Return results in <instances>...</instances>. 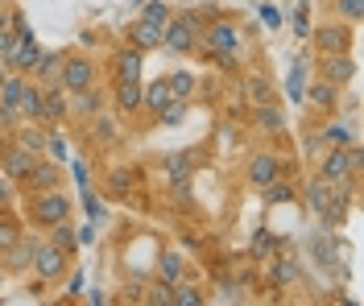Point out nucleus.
Wrapping results in <instances>:
<instances>
[{
    "label": "nucleus",
    "instance_id": "nucleus-49",
    "mask_svg": "<svg viewBox=\"0 0 364 306\" xmlns=\"http://www.w3.org/2000/svg\"><path fill=\"white\" fill-rule=\"evenodd\" d=\"M46 285H50V282H46V278H38V273H33V278H29V294H33V298H42V294H46Z\"/></svg>",
    "mask_w": 364,
    "mask_h": 306
},
{
    "label": "nucleus",
    "instance_id": "nucleus-39",
    "mask_svg": "<svg viewBox=\"0 0 364 306\" xmlns=\"http://www.w3.org/2000/svg\"><path fill=\"white\" fill-rule=\"evenodd\" d=\"M265 199H269V203H294V187L282 182V178H273L269 187H265Z\"/></svg>",
    "mask_w": 364,
    "mask_h": 306
},
{
    "label": "nucleus",
    "instance_id": "nucleus-44",
    "mask_svg": "<svg viewBox=\"0 0 364 306\" xmlns=\"http://www.w3.org/2000/svg\"><path fill=\"white\" fill-rule=\"evenodd\" d=\"M294 33H298V38H306V33H311V9H306V0L294 9Z\"/></svg>",
    "mask_w": 364,
    "mask_h": 306
},
{
    "label": "nucleus",
    "instance_id": "nucleus-4",
    "mask_svg": "<svg viewBox=\"0 0 364 306\" xmlns=\"http://www.w3.org/2000/svg\"><path fill=\"white\" fill-rule=\"evenodd\" d=\"M38 236H29V232H21L13 244H4L0 248V273L4 278H25L29 269H33V253H38Z\"/></svg>",
    "mask_w": 364,
    "mask_h": 306
},
{
    "label": "nucleus",
    "instance_id": "nucleus-6",
    "mask_svg": "<svg viewBox=\"0 0 364 306\" xmlns=\"http://www.w3.org/2000/svg\"><path fill=\"white\" fill-rule=\"evenodd\" d=\"M63 92H83L95 83V62H91L87 54H63V62H58V79H54Z\"/></svg>",
    "mask_w": 364,
    "mask_h": 306
},
{
    "label": "nucleus",
    "instance_id": "nucleus-9",
    "mask_svg": "<svg viewBox=\"0 0 364 306\" xmlns=\"http://www.w3.org/2000/svg\"><path fill=\"white\" fill-rule=\"evenodd\" d=\"M356 174V165H352V153H348V145H327V153L318 158V178L323 182H348Z\"/></svg>",
    "mask_w": 364,
    "mask_h": 306
},
{
    "label": "nucleus",
    "instance_id": "nucleus-8",
    "mask_svg": "<svg viewBox=\"0 0 364 306\" xmlns=\"http://www.w3.org/2000/svg\"><path fill=\"white\" fill-rule=\"evenodd\" d=\"M67 269H70V253H63L58 244L42 240L38 253H33V269H29V273H38V278H46V282H63Z\"/></svg>",
    "mask_w": 364,
    "mask_h": 306
},
{
    "label": "nucleus",
    "instance_id": "nucleus-33",
    "mask_svg": "<svg viewBox=\"0 0 364 306\" xmlns=\"http://www.w3.org/2000/svg\"><path fill=\"white\" fill-rule=\"evenodd\" d=\"M141 21L166 25L170 21V0H145V4H141Z\"/></svg>",
    "mask_w": 364,
    "mask_h": 306
},
{
    "label": "nucleus",
    "instance_id": "nucleus-51",
    "mask_svg": "<svg viewBox=\"0 0 364 306\" xmlns=\"http://www.w3.org/2000/svg\"><path fill=\"white\" fill-rule=\"evenodd\" d=\"M0 25H9V9L4 4H0Z\"/></svg>",
    "mask_w": 364,
    "mask_h": 306
},
{
    "label": "nucleus",
    "instance_id": "nucleus-42",
    "mask_svg": "<svg viewBox=\"0 0 364 306\" xmlns=\"http://www.w3.org/2000/svg\"><path fill=\"white\" fill-rule=\"evenodd\" d=\"M336 17L348 25H356L360 21V0H336Z\"/></svg>",
    "mask_w": 364,
    "mask_h": 306
},
{
    "label": "nucleus",
    "instance_id": "nucleus-50",
    "mask_svg": "<svg viewBox=\"0 0 364 306\" xmlns=\"http://www.w3.org/2000/svg\"><path fill=\"white\" fill-rule=\"evenodd\" d=\"M252 248H257V253H265V248H273V236H265V232H261V236H257V244H252Z\"/></svg>",
    "mask_w": 364,
    "mask_h": 306
},
{
    "label": "nucleus",
    "instance_id": "nucleus-21",
    "mask_svg": "<svg viewBox=\"0 0 364 306\" xmlns=\"http://www.w3.org/2000/svg\"><path fill=\"white\" fill-rule=\"evenodd\" d=\"M129 46H136V50H161V25H149V21H141L136 17V25L129 29Z\"/></svg>",
    "mask_w": 364,
    "mask_h": 306
},
{
    "label": "nucleus",
    "instance_id": "nucleus-32",
    "mask_svg": "<svg viewBox=\"0 0 364 306\" xmlns=\"http://www.w3.org/2000/svg\"><path fill=\"white\" fill-rule=\"evenodd\" d=\"M91 137H95L100 145H112L116 137H120V129H116L112 116H91Z\"/></svg>",
    "mask_w": 364,
    "mask_h": 306
},
{
    "label": "nucleus",
    "instance_id": "nucleus-10",
    "mask_svg": "<svg viewBox=\"0 0 364 306\" xmlns=\"http://www.w3.org/2000/svg\"><path fill=\"white\" fill-rule=\"evenodd\" d=\"M33 162H38V153H29V149H21V145H13V141L0 145V174H4V178L21 182L25 174L33 170Z\"/></svg>",
    "mask_w": 364,
    "mask_h": 306
},
{
    "label": "nucleus",
    "instance_id": "nucleus-43",
    "mask_svg": "<svg viewBox=\"0 0 364 306\" xmlns=\"http://www.w3.org/2000/svg\"><path fill=\"white\" fill-rule=\"evenodd\" d=\"M17 42H21L17 29H13V25H0V58H9V54L17 50Z\"/></svg>",
    "mask_w": 364,
    "mask_h": 306
},
{
    "label": "nucleus",
    "instance_id": "nucleus-35",
    "mask_svg": "<svg viewBox=\"0 0 364 306\" xmlns=\"http://www.w3.org/2000/svg\"><path fill=\"white\" fill-rule=\"evenodd\" d=\"M17 236H21V219L9 212V207H0V248H4V244H13Z\"/></svg>",
    "mask_w": 364,
    "mask_h": 306
},
{
    "label": "nucleus",
    "instance_id": "nucleus-46",
    "mask_svg": "<svg viewBox=\"0 0 364 306\" xmlns=\"http://www.w3.org/2000/svg\"><path fill=\"white\" fill-rule=\"evenodd\" d=\"M46 158L67 162V141H63V137H50V141H46Z\"/></svg>",
    "mask_w": 364,
    "mask_h": 306
},
{
    "label": "nucleus",
    "instance_id": "nucleus-40",
    "mask_svg": "<svg viewBox=\"0 0 364 306\" xmlns=\"http://www.w3.org/2000/svg\"><path fill=\"white\" fill-rule=\"evenodd\" d=\"M58 62H63V54H42L38 67H33V75H38V79H58Z\"/></svg>",
    "mask_w": 364,
    "mask_h": 306
},
{
    "label": "nucleus",
    "instance_id": "nucleus-15",
    "mask_svg": "<svg viewBox=\"0 0 364 306\" xmlns=\"http://www.w3.org/2000/svg\"><path fill=\"white\" fill-rule=\"evenodd\" d=\"M302 282V265H298V257H290V253H282V257H273L269 265V285L273 290H290V285Z\"/></svg>",
    "mask_w": 364,
    "mask_h": 306
},
{
    "label": "nucleus",
    "instance_id": "nucleus-20",
    "mask_svg": "<svg viewBox=\"0 0 364 306\" xmlns=\"http://www.w3.org/2000/svg\"><path fill=\"white\" fill-rule=\"evenodd\" d=\"M306 104L318 108V112H336V108H340V87H336V83H327V79H318V83L306 87Z\"/></svg>",
    "mask_w": 364,
    "mask_h": 306
},
{
    "label": "nucleus",
    "instance_id": "nucleus-30",
    "mask_svg": "<svg viewBox=\"0 0 364 306\" xmlns=\"http://www.w3.org/2000/svg\"><path fill=\"white\" fill-rule=\"evenodd\" d=\"M186 112H191V99H170L161 112H154V120H158L161 129H170V124H182V120H186Z\"/></svg>",
    "mask_w": 364,
    "mask_h": 306
},
{
    "label": "nucleus",
    "instance_id": "nucleus-37",
    "mask_svg": "<svg viewBox=\"0 0 364 306\" xmlns=\"http://www.w3.org/2000/svg\"><path fill=\"white\" fill-rule=\"evenodd\" d=\"M323 141L327 145H352L356 141V137H352V129H348V124H340V120H331V124H323Z\"/></svg>",
    "mask_w": 364,
    "mask_h": 306
},
{
    "label": "nucleus",
    "instance_id": "nucleus-29",
    "mask_svg": "<svg viewBox=\"0 0 364 306\" xmlns=\"http://www.w3.org/2000/svg\"><path fill=\"white\" fill-rule=\"evenodd\" d=\"M170 92H174V99H191V95L199 92V79H195V71H174L170 79Z\"/></svg>",
    "mask_w": 364,
    "mask_h": 306
},
{
    "label": "nucleus",
    "instance_id": "nucleus-48",
    "mask_svg": "<svg viewBox=\"0 0 364 306\" xmlns=\"http://www.w3.org/2000/svg\"><path fill=\"white\" fill-rule=\"evenodd\" d=\"M257 13H261V21L269 25V29H277V25H282V13H277V9H273V4H261V9H257Z\"/></svg>",
    "mask_w": 364,
    "mask_h": 306
},
{
    "label": "nucleus",
    "instance_id": "nucleus-34",
    "mask_svg": "<svg viewBox=\"0 0 364 306\" xmlns=\"http://www.w3.org/2000/svg\"><path fill=\"white\" fill-rule=\"evenodd\" d=\"M286 95H290L294 104H302V99H306V71H302V62H294V67H290V79H286Z\"/></svg>",
    "mask_w": 364,
    "mask_h": 306
},
{
    "label": "nucleus",
    "instance_id": "nucleus-27",
    "mask_svg": "<svg viewBox=\"0 0 364 306\" xmlns=\"http://www.w3.org/2000/svg\"><path fill=\"white\" fill-rule=\"evenodd\" d=\"M170 302H174V306H203V290L178 278V282L170 285Z\"/></svg>",
    "mask_w": 364,
    "mask_h": 306
},
{
    "label": "nucleus",
    "instance_id": "nucleus-19",
    "mask_svg": "<svg viewBox=\"0 0 364 306\" xmlns=\"http://www.w3.org/2000/svg\"><path fill=\"white\" fill-rule=\"evenodd\" d=\"M13 145H21V149H29V153H38L42 158L46 153V141H50V133H46L42 124H33V120H21L17 129H13V137H9Z\"/></svg>",
    "mask_w": 364,
    "mask_h": 306
},
{
    "label": "nucleus",
    "instance_id": "nucleus-47",
    "mask_svg": "<svg viewBox=\"0 0 364 306\" xmlns=\"http://www.w3.org/2000/svg\"><path fill=\"white\" fill-rule=\"evenodd\" d=\"M186 170H191V162H186V153H178V158H174V162H166V174H174V178H186Z\"/></svg>",
    "mask_w": 364,
    "mask_h": 306
},
{
    "label": "nucleus",
    "instance_id": "nucleus-17",
    "mask_svg": "<svg viewBox=\"0 0 364 306\" xmlns=\"http://www.w3.org/2000/svg\"><path fill=\"white\" fill-rule=\"evenodd\" d=\"M38 58H42V46H38L33 38H21V42H17V50L4 58V67H9V71H17V75H33Z\"/></svg>",
    "mask_w": 364,
    "mask_h": 306
},
{
    "label": "nucleus",
    "instance_id": "nucleus-24",
    "mask_svg": "<svg viewBox=\"0 0 364 306\" xmlns=\"http://www.w3.org/2000/svg\"><path fill=\"white\" fill-rule=\"evenodd\" d=\"M252 124H257L261 133H273V137H277V133L286 129V116H282V108H277V104H261V108L252 112Z\"/></svg>",
    "mask_w": 364,
    "mask_h": 306
},
{
    "label": "nucleus",
    "instance_id": "nucleus-23",
    "mask_svg": "<svg viewBox=\"0 0 364 306\" xmlns=\"http://www.w3.org/2000/svg\"><path fill=\"white\" fill-rule=\"evenodd\" d=\"M186 273V261H182V253H174V248H166L158 257V282H166V285H174Z\"/></svg>",
    "mask_w": 364,
    "mask_h": 306
},
{
    "label": "nucleus",
    "instance_id": "nucleus-5",
    "mask_svg": "<svg viewBox=\"0 0 364 306\" xmlns=\"http://www.w3.org/2000/svg\"><path fill=\"white\" fill-rule=\"evenodd\" d=\"M311 46L315 54H352V25L348 21H323V25H311Z\"/></svg>",
    "mask_w": 364,
    "mask_h": 306
},
{
    "label": "nucleus",
    "instance_id": "nucleus-7",
    "mask_svg": "<svg viewBox=\"0 0 364 306\" xmlns=\"http://www.w3.org/2000/svg\"><path fill=\"white\" fill-rule=\"evenodd\" d=\"M63 178H67V170H63V162H54V158H38L33 162V170L25 174L17 187L25 190V195H38V190H63Z\"/></svg>",
    "mask_w": 364,
    "mask_h": 306
},
{
    "label": "nucleus",
    "instance_id": "nucleus-25",
    "mask_svg": "<svg viewBox=\"0 0 364 306\" xmlns=\"http://www.w3.org/2000/svg\"><path fill=\"white\" fill-rule=\"evenodd\" d=\"M170 99H174L170 83H166V79H158V83H149V87H145V95H141V108H145V112H161Z\"/></svg>",
    "mask_w": 364,
    "mask_h": 306
},
{
    "label": "nucleus",
    "instance_id": "nucleus-13",
    "mask_svg": "<svg viewBox=\"0 0 364 306\" xmlns=\"http://www.w3.org/2000/svg\"><path fill=\"white\" fill-rule=\"evenodd\" d=\"M141 95H145V83L141 79H116V92H112L116 112L120 116H136L141 112Z\"/></svg>",
    "mask_w": 364,
    "mask_h": 306
},
{
    "label": "nucleus",
    "instance_id": "nucleus-11",
    "mask_svg": "<svg viewBox=\"0 0 364 306\" xmlns=\"http://www.w3.org/2000/svg\"><path fill=\"white\" fill-rule=\"evenodd\" d=\"M318 79L336 83V87L343 92V87L356 79V62H352V54H323V58H318Z\"/></svg>",
    "mask_w": 364,
    "mask_h": 306
},
{
    "label": "nucleus",
    "instance_id": "nucleus-41",
    "mask_svg": "<svg viewBox=\"0 0 364 306\" xmlns=\"http://www.w3.org/2000/svg\"><path fill=\"white\" fill-rule=\"evenodd\" d=\"M141 302H149V306H174V302H170V285H166V282L149 285V290L141 294Z\"/></svg>",
    "mask_w": 364,
    "mask_h": 306
},
{
    "label": "nucleus",
    "instance_id": "nucleus-36",
    "mask_svg": "<svg viewBox=\"0 0 364 306\" xmlns=\"http://www.w3.org/2000/svg\"><path fill=\"white\" fill-rule=\"evenodd\" d=\"M245 87H249V99L257 104V108H261V104H273V87H269V79H265V75H252Z\"/></svg>",
    "mask_w": 364,
    "mask_h": 306
},
{
    "label": "nucleus",
    "instance_id": "nucleus-12",
    "mask_svg": "<svg viewBox=\"0 0 364 306\" xmlns=\"http://www.w3.org/2000/svg\"><path fill=\"white\" fill-rule=\"evenodd\" d=\"M273 178H282V158H277L273 149H257V153L249 158V182L265 190Z\"/></svg>",
    "mask_w": 364,
    "mask_h": 306
},
{
    "label": "nucleus",
    "instance_id": "nucleus-38",
    "mask_svg": "<svg viewBox=\"0 0 364 306\" xmlns=\"http://www.w3.org/2000/svg\"><path fill=\"white\" fill-rule=\"evenodd\" d=\"M17 124H21V112H17V104H4V99H0V137L9 141Z\"/></svg>",
    "mask_w": 364,
    "mask_h": 306
},
{
    "label": "nucleus",
    "instance_id": "nucleus-14",
    "mask_svg": "<svg viewBox=\"0 0 364 306\" xmlns=\"http://www.w3.org/2000/svg\"><path fill=\"white\" fill-rule=\"evenodd\" d=\"M336 199H340V187H336V182H323V178H315V182L306 187V195H302V203H306L318 219L336 207Z\"/></svg>",
    "mask_w": 364,
    "mask_h": 306
},
{
    "label": "nucleus",
    "instance_id": "nucleus-52",
    "mask_svg": "<svg viewBox=\"0 0 364 306\" xmlns=\"http://www.w3.org/2000/svg\"><path fill=\"white\" fill-rule=\"evenodd\" d=\"M178 4H195V0H178Z\"/></svg>",
    "mask_w": 364,
    "mask_h": 306
},
{
    "label": "nucleus",
    "instance_id": "nucleus-3",
    "mask_svg": "<svg viewBox=\"0 0 364 306\" xmlns=\"http://www.w3.org/2000/svg\"><path fill=\"white\" fill-rule=\"evenodd\" d=\"M161 46L170 54H195L199 50V21L195 13H182V17H170L161 25Z\"/></svg>",
    "mask_w": 364,
    "mask_h": 306
},
{
    "label": "nucleus",
    "instance_id": "nucleus-45",
    "mask_svg": "<svg viewBox=\"0 0 364 306\" xmlns=\"http://www.w3.org/2000/svg\"><path fill=\"white\" fill-rule=\"evenodd\" d=\"M13 203H17V182L0 174V207H13Z\"/></svg>",
    "mask_w": 364,
    "mask_h": 306
},
{
    "label": "nucleus",
    "instance_id": "nucleus-2",
    "mask_svg": "<svg viewBox=\"0 0 364 306\" xmlns=\"http://www.w3.org/2000/svg\"><path fill=\"white\" fill-rule=\"evenodd\" d=\"M63 219H70V199L63 190H38V195L25 199V224L50 232V228L63 224Z\"/></svg>",
    "mask_w": 364,
    "mask_h": 306
},
{
    "label": "nucleus",
    "instance_id": "nucleus-18",
    "mask_svg": "<svg viewBox=\"0 0 364 306\" xmlns=\"http://www.w3.org/2000/svg\"><path fill=\"white\" fill-rule=\"evenodd\" d=\"M17 112H21V120L46 124V92H42V83H25L21 99H17Z\"/></svg>",
    "mask_w": 364,
    "mask_h": 306
},
{
    "label": "nucleus",
    "instance_id": "nucleus-1",
    "mask_svg": "<svg viewBox=\"0 0 364 306\" xmlns=\"http://www.w3.org/2000/svg\"><path fill=\"white\" fill-rule=\"evenodd\" d=\"M240 46H245V38H240V25L232 21V17H215V21L203 29V50L224 67V71H236Z\"/></svg>",
    "mask_w": 364,
    "mask_h": 306
},
{
    "label": "nucleus",
    "instance_id": "nucleus-22",
    "mask_svg": "<svg viewBox=\"0 0 364 306\" xmlns=\"http://www.w3.org/2000/svg\"><path fill=\"white\" fill-rule=\"evenodd\" d=\"M46 92V124H58V120L70 112V95L58 87V83H50V87H42Z\"/></svg>",
    "mask_w": 364,
    "mask_h": 306
},
{
    "label": "nucleus",
    "instance_id": "nucleus-16",
    "mask_svg": "<svg viewBox=\"0 0 364 306\" xmlns=\"http://www.w3.org/2000/svg\"><path fill=\"white\" fill-rule=\"evenodd\" d=\"M141 71H145V50L120 46L112 54V75L116 79H141Z\"/></svg>",
    "mask_w": 364,
    "mask_h": 306
},
{
    "label": "nucleus",
    "instance_id": "nucleus-31",
    "mask_svg": "<svg viewBox=\"0 0 364 306\" xmlns=\"http://www.w3.org/2000/svg\"><path fill=\"white\" fill-rule=\"evenodd\" d=\"M108 190H112L116 199H129L136 190V170H112L108 174Z\"/></svg>",
    "mask_w": 364,
    "mask_h": 306
},
{
    "label": "nucleus",
    "instance_id": "nucleus-28",
    "mask_svg": "<svg viewBox=\"0 0 364 306\" xmlns=\"http://www.w3.org/2000/svg\"><path fill=\"white\" fill-rule=\"evenodd\" d=\"M50 244H58L63 253L75 257V248H79V232L70 228V219H63V224H54V228H50Z\"/></svg>",
    "mask_w": 364,
    "mask_h": 306
},
{
    "label": "nucleus",
    "instance_id": "nucleus-26",
    "mask_svg": "<svg viewBox=\"0 0 364 306\" xmlns=\"http://www.w3.org/2000/svg\"><path fill=\"white\" fill-rule=\"evenodd\" d=\"M70 95V112H79V116H95V108H100V92H95V83L83 87V92H67Z\"/></svg>",
    "mask_w": 364,
    "mask_h": 306
}]
</instances>
